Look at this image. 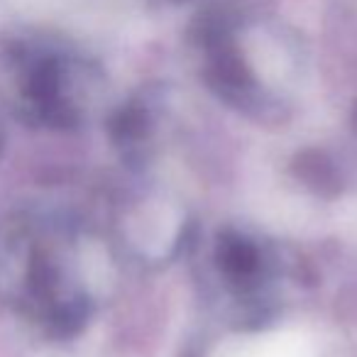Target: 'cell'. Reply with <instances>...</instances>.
Masks as SVG:
<instances>
[{"label":"cell","instance_id":"obj_4","mask_svg":"<svg viewBox=\"0 0 357 357\" xmlns=\"http://www.w3.org/2000/svg\"><path fill=\"white\" fill-rule=\"evenodd\" d=\"M3 149H6V135L0 130V157H3Z\"/></svg>","mask_w":357,"mask_h":357},{"label":"cell","instance_id":"obj_1","mask_svg":"<svg viewBox=\"0 0 357 357\" xmlns=\"http://www.w3.org/2000/svg\"><path fill=\"white\" fill-rule=\"evenodd\" d=\"M0 303L52 337H69L89 318L66 228L32 213L0 215Z\"/></svg>","mask_w":357,"mask_h":357},{"label":"cell","instance_id":"obj_3","mask_svg":"<svg viewBox=\"0 0 357 357\" xmlns=\"http://www.w3.org/2000/svg\"><path fill=\"white\" fill-rule=\"evenodd\" d=\"M215 262L230 287L248 289L259 279L264 267V255L252 240L238 233H225L215 248Z\"/></svg>","mask_w":357,"mask_h":357},{"label":"cell","instance_id":"obj_2","mask_svg":"<svg viewBox=\"0 0 357 357\" xmlns=\"http://www.w3.org/2000/svg\"><path fill=\"white\" fill-rule=\"evenodd\" d=\"M13 71V110L35 128L69 130L84 123L91 79L84 64L45 47L15 45L8 52Z\"/></svg>","mask_w":357,"mask_h":357}]
</instances>
